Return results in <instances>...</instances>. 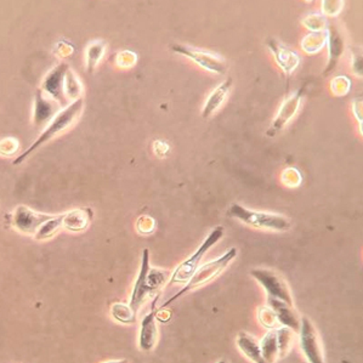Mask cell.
I'll list each match as a JSON object with an SVG mask.
<instances>
[{
	"label": "cell",
	"instance_id": "cell-29",
	"mask_svg": "<svg viewBox=\"0 0 363 363\" xmlns=\"http://www.w3.org/2000/svg\"><path fill=\"white\" fill-rule=\"evenodd\" d=\"M259 322L263 325L264 327H266L268 329H277L279 327V321H277V317L274 314V310L270 307V306H263L259 309Z\"/></svg>",
	"mask_w": 363,
	"mask_h": 363
},
{
	"label": "cell",
	"instance_id": "cell-36",
	"mask_svg": "<svg viewBox=\"0 0 363 363\" xmlns=\"http://www.w3.org/2000/svg\"><path fill=\"white\" fill-rule=\"evenodd\" d=\"M153 150L159 158L167 157L170 153V146H169L168 142L164 141V140H156L153 142Z\"/></svg>",
	"mask_w": 363,
	"mask_h": 363
},
{
	"label": "cell",
	"instance_id": "cell-1",
	"mask_svg": "<svg viewBox=\"0 0 363 363\" xmlns=\"http://www.w3.org/2000/svg\"><path fill=\"white\" fill-rule=\"evenodd\" d=\"M83 106H84L83 99H78V100L73 101L69 105L66 106L62 110H60L58 115L50 121L49 126L45 128V130L40 134V137L32 143L31 148H27L25 152L16 158L14 164L17 165V164L23 163L27 158L31 156L32 153L36 152L37 150H39V148H42L43 145H45L47 142L53 140L54 137H58V134H61L63 130H66L67 128L72 126L75 119L80 116V113L83 110Z\"/></svg>",
	"mask_w": 363,
	"mask_h": 363
},
{
	"label": "cell",
	"instance_id": "cell-15",
	"mask_svg": "<svg viewBox=\"0 0 363 363\" xmlns=\"http://www.w3.org/2000/svg\"><path fill=\"white\" fill-rule=\"evenodd\" d=\"M232 86H233V79L231 77L222 82L220 85H218L214 91L209 95V97L205 101L204 107L202 110V117L203 118H209L215 113L216 110L220 108L222 104L226 101L227 96L231 91Z\"/></svg>",
	"mask_w": 363,
	"mask_h": 363
},
{
	"label": "cell",
	"instance_id": "cell-25",
	"mask_svg": "<svg viewBox=\"0 0 363 363\" xmlns=\"http://www.w3.org/2000/svg\"><path fill=\"white\" fill-rule=\"evenodd\" d=\"M110 314L116 321L124 323V325H130L137 321V314L132 311L130 305H126V304H121V303L113 304L110 307Z\"/></svg>",
	"mask_w": 363,
	"mask_h": 363
},
{
	"label": "cell",
	"instance_id": "cell-14",
	"mask_svg": "<svg viewBox=\"0 0 363 363\" xmlns=\"http://www.w3.org/2000/svg\"><path fill=\"white\" fill-rule=\"evenodd\" d=\"M58 105L53 99H47L42 90H38L34 100V124L42 126L44 123L51 121L58 115Z\"/></svg>",
	"mask_w": 363,
	"mask_h": 363
},
{
	"label": "cell",
	"instance_id": "cell-37",
	"mask_svg": "<svg viewBox=\"0 0 363 363\" xmlns=\"http://www.w3.org/2000/svg\"><path fill=\"white\" fill-rule=\"evenodd\" d=\"M353 113L360 124H362V96L356 97L353 102Z\"/></svg>",
	"mask_w": 363,
	"mask_h": 363
},
{
	"label": "cell",
	"instance_id": "cell-11",
	"mask_svg": "<svg viewBox=\"0 0 363 363\" xmlns=\"http://www.w3.org/2000/svg\"><path fill=\"white\" fill-rule=\"evenodd\" d=\"M266 45L268 50L274 55L279 69H282L287 75L294 73L301 62L299 55L274 38H268Z\"/></svg>",
	"mask_w": 363,
	"mask_h": 363
},
{
	"label": "cell",
	"instance_id": "cell-3",
	"mask_svg": "<svg viewBox=\"0 0 363 363\" xmlns=\"http://www.w3.org/2000/svg\"><path fill=\"white\" fill-rule=\"evenodd\" d=\"M229 215L241 221L248 226L255 227L260 230L285 232L292 227V222L285 216L265 213V211H252L238 203H232L229 209Z\"/></svg>",
	"mask_w": 363,
	"mask_h": 363
},
{
	"label": "cell",
	"instance_id": "cell-6",
	"mask_svg": "<svg viewBox=\"0 0 363 363\" xmlns=\"http://www.w3.org/2000/svg\"><path fill=\"white\" fill-rule=\"evenodd\" d=\"M250 274L263 285L264 290L268 293V298L281 300L288 305H293L290 287L279 274L266 268H255L250 271Z\"/></svg>",
	"mask_w": 363,
	"mask_h": 363
},
{
	"label": "cell",
	"instance_id": "cell-21",
	"mask_svg": "<svg viewBox=\"0 0 363 363\" xmlns=\"http://www.w3.org/2000/svg\"><path fill=\"white\" fill-rule=\"evenodd\" d=\"M327 39H328V33L326 32H310L309 34H306L305 37L303 38V40L300 43L301 49L304 50V53L317 54L321 51L323 47L327 45Z\"/></svg>",
	"mask_w": 363,
	"mask_h": 363
},
{
	"label": "cell",
	"instance_id": "cell-34",
	"mask_svg": "<svg viewBox=\"0 0 363 363\" xmlns=\"http://www.w3.org/2000/svg\"><path fill=\"white\" fill-rule=\"evenodd\" d=\"M137 61V54L132 53V51H121V53L118 54V56L116 58V62L119 67H123V69H129V67H132Z\"/></svg>",
	"mask_w": 363,
	"mask_h": 363
},
{
	"label": "cell",
	"instance_id": "cell-38",
	"mask_svg": "<svg viewBox=\"0 0 363 363\" xmlns=\"http://www.w3.org/2000/svg\"><path fill=\"white\" fill-rule=\"evenodd\" d=\"M104 363H126V361H110V362Z\"/></svg>",
	"mask_w": 363,
	"mask_h": 363
},
{
	"label": "cell",
	"instance_id": "cell-30",
	"mask_svg": "<svg viewBox=\"0 0 363 363\" xmlns=\"http://www.w3.org/2000/svg\"><path fill=\"white\" fill-rule=\"evenodd\" d=\"M351 89V79L347 75H339L331 80V90L336 96H345Z\"/></svg>",
	"mask_w": 363,
	"mask_h": 363
},
{
	"label": "cell",
	"instance_id": "cell-8",
	"mask_svg": "<svg viewBox=\"0 0 363 363\" xmlns=\"http://www.w3.org/2000/svg\"><path fill=\"white\" fill-rule=\"evenodd\" d=\"M303 95H304V89H300L295 94L290 96L287 100L284 101L282 106L279 107L277 116L274 117V121H272L271 126L268 128V132H266L268 137H276L294 118L295 115L299 110Z\"/></svg>",
	"mask_w": 363,
	"mask_h": 363
},
{
	"label": "cell",
	"instance_id": "cell-39",
	"mask_svg": "<svg viewBox=\"0 0 363 363\" xmlns=\"http://www.w3.org/2000/svg\"><path fill=\"white\" fill-rule=\"evenodd\" d=\"M218 363H227L226 361H219Z\"/></svg>",
	"mask_w": 363,
	"mask_h": 363
},
{
	"label": "cell",
	"instance_id": "cell-35",
	"mask_svg": "<svg viewBox=\"0 0 363 363\" xmlns=\"http://www.w3.org/2000/svg\"><path fill=\"white\" fill-rule=\"evenodd\" d=\"M351 69L353 73L362 77V53L360 47H351Z\"/></svg>",
	"mask_w": 363,
	"mask_h": 363
},
{
	"label": "cell",
	"instance_id": "cell-19",
	"mask_svg": "<svg viewBox=\"0 0 363 363\" xmlns=\"http://www.w3.org/2000/svg\"><path fill=\"white\" fill-rule=\"evenodd\" d=\"M237 345L253 362L266 363L261 355L260 344L255 340V338L250 337L247 333H239V336L237 337Z\"/></svg>",
	"mask_w": 363,
	"mask_h": 363
},
{
	"label": "cell",
	"instance_id": "cell-28",
	"mask_svg": "<svg viewBox=\"0 0 363 363\" xmlns=\"http://www.w3.org/2000/svg\"><path fill=\"white\" fill-rule=\"evenodd\" d=\"M304 26L310 32H326L328 30V22L327 19L322 14H311L306 16L303 20Z\"/></svg>",
	"mask_w": 363,
	"mask_h": 363
},
{
	"label": "cell",
	"instance_id": "cell-32",
	"mask_svg": "<svg viewBox=\"0 0 363 363\" xmlns=\"http://www.w3.org/2000/svg\"><path fill=\"white\" fill-rule=\"evenodd\" d=\"M342 6H344V1H340V0H325L322 1V15L336 17L340 14Z\"/></svg>",
	"mask_w": 363,
	"mask_h": 363
},
{
	"label": "cell",
	"instance_id": "cell-18",
	"mask_svg": "<svg viewBox=\"0 0 363 363\" xmlns=\"http://www.w3.org/2000/svg\"><path fill=\"white\" fill-rule=\"evenodd\" d=\"M93 219V211L89 208H79L62 214V227L69 231H84Z\"/></svg>",
	"mask_w": 363,
	"mask_h": 363
},
{
	"label": "cell",
	"instance_id": "cell-24",
	"mask_svg": "<svg viewBox=\"0 0 363 363\" xmlns=\"http://www.w3.org/2000/svg\"><path fill=\"white\" fill-rule=\"evenodd\" d=\"M62 226V215L53 216L51 219L45 221L40 227L38 229L37 232L34 233L36 239L43 241V239H47L54 235H56V232L60 230V227Z\"/></svg>",
	"mask_w": 363,
	"mask_h": 363
},
{
	"label": "cell",
	"instance_id": "cell-7",
	"mask_svg": "<svg viewBox=\"0 0 363 363\" xmlns=\"http://www.w3.org/2000/svg\"><path fill=\"white\" fill-rule=\"evenodd\" d=\"M300 349L309 363H325L321 340L312 322L307 317L300 318Z\"/></svg>",
	"mask_w": 363,
	"mask_h": 363
},
{
	"label": "cell",
	"instance_id": "cell-20",
	"mask_svg": "<svg viewBox=\"0 0 363 363\" xmlns=\"http://www.w3.org/2000/svg\"><path fill=\"white\" fill-rule=\"evenodd\" d=\"M260 350L261 355L266 363H274L279 356V342H277V331L271 329L268 334L263 338L260 342Z\"/></svg>",
	"mask_w": 363,
	"mask_h": 363
},
{
	"label": "cell",
	"instance_id": "cell-9",
	"mask_svg": "<svg viewBox=\"0 0 363 363\" xmlns=\"http://www.w3.org/2000/svg\"><path fill=\"white\" fill-rule=\"evenodd\" d=\"M69 67L67 63H60L56 67H54L47 77L44 79L42 84L43 93H47L50 99L56 101L58 105H67L66 96H65V78Z\"/></svg>",
	"mask_w": 363,
	"mask_h": 363
},
{
	"label": "cell",
	"instance_id": "cell-5",
	"mask_svg": "<svg viewBox=\"0 0 363 363\" xmlns=\"http://www.w3.org/2000/svg\"><path fill=\"white\" fill-rule=\"evenodd\" d=\"M170 49L174 53L192 60L196 65L200 66V69H205L209 73L218 74V75L226 73V63L215 54L184 45V44H173Z\"/></svg>",
	"mask_w": 363,
	"mask_h": 363
},
{
	"label": "cell",
	"instance_id": "cell-23",
	"mask_svg": "<svg viewBox=\"0 0 363 363\" xmlns=\"http://www.w3.org/2000/svg\"><path fill=\"white\" fill-rule=\"evenodd\" d=\"M82 93H83V85L80 83L78 77L74 74L73 71L69 69L65 78V96L73 102L82 99L80 97Z\"/></svg>",
	"mask_w": 363,
	"mask_h": 363
},
{
	"label": "cell",
	"instance_id": "cell-17",
	"mask_svg": "<svg viewBox=\"0 0 363 363\" xmlns=\"http://www.w3.org/2000/svg\"><path fill=\"white\" fill-rule=\"evenodd\" d=\"M157 311L153 309L143 320L140 329V347L142 351H151L157 342Z\"/></svg>",
	"mask_w": 363,
	"mask_h": 363
},
{
	"label": "cell",
	"instance_id": "cell-33",
	"mask_svg": "<svg viewBox=\"0 0 363 363\" xmlns=\"http://www.w3.org/2000/svg\"><path fill=\"white\" fill-rule=\"evenodd\" d=\"M137 230L140 235H151L156 230V220L152 216H140L137 221Z\"/></svg>",
	"mask_w": 363,
	"mask_h": 363
},
{
	"label": "cell",
	"instance_id": "cell-4",
	"mask_svg": "<svg viewBox=\"0 0 363 363\" xmlns=\"http://www.w3.org/2000/svg\"><path fill=\"white\" fill-rule=\"evenodd\" d=\"M225 235V230L224 227L218 226L213 230V231L208 235L205 238L204 242L200 244V248L197 249V252L194 253L191 257L186 259L185 261L180 264L178 268L174 270L173 274H170L169 279V284H186L189 282V279L194 276L196 270L200 266V260L204 258L207 252L214 247L216 243L220 241L221 238Z\"/></svg>",
	"mask_w": 363,
	"mask_h": 363
},
{
	"label": "cell",
	"instance_id": "cell-22",
	"mask_svg": "<svg viewBox=\"0 0 363 363\" xmlns=\"http://www.w3.org/2000/svg\"><path fill=\"white\" fill-rule=\"evenodd\" d=\"M106 49H107V44L102 40L90 43L89 47L86 49V69L90 73L94 72L97 65L105 56Z\"/></svg>",
	"mask_w": 363,
	"mask_h": 363
},
{
	"label": "cell",
	"instance_id": "cell-16",
	"mask_svg": "<svg viewBox=\"0 0 363 363\" xmlns=\"http://www.w3.org/2000/svg\"><path fill=\"white\" fill-rule=\"evenodd\" d=\"M268 306L276 314L279 325L287 327L292 331H299L300 318L299 316L296 315V312L293 310V305H288L281 300L268 298Z\"/></svg>",
	"mask_w": 363,
	"mask_h": 363
},
{
	"label": "cell",
	"instance_id": "cell-27",
	"mask_svg": "<svg viewBox=\"0 0 363 363\" xmlns=\"http://www.w3.org/2000/svg\"><path fill=\"white\" fill-rule=\"evenodd\" d=\"M277 331V342H279V356L284 358L287 353H290L292 347V342L294 338V331H292L287 327H281L276 329Z\"/></svg>",
	"mask_w": 363,
	"mask_h": 363
},
{
	"label": "cell",
	"instance_id": "cell-10",
	"mask_svg": "<svg viewBox=\"0 0 363 363\" xmlns=\"http://www.w3.org/2000/svg\"><path fill=\"white\" fill-rule=\"evenodd\" d=\"M150 268H150V250L143 249L141 268H140V272L137 276V283L134 285L130 304H129L135 314H137V311L140 310V307L146 301L148 296H152V293H151L148 284V274Z\"/></svg>",
	"mask_w": 363,
	"mask_h": 363
},
{
	"label": "cell",
	"instance_id": "cell-13",
	"mask_svg": "<svg viewBox=\"0 0 363 363\" xmlns=\"http://www.w3.org/2000/svg\"><path fill=\"white\" fill-rule=\"evenodd\" d=\"M328 33V39H327V45H328V61H327L326 69L323 71V75L327 77L334 71L337 67L339 60L345 51V43L342 34L339 33L336 27H328L327 30Z\"/></svg>",
	"mask_w": 363,
	"mask_h": 363
},
{
	"label": "cell",
	"instance_id": "cell-2",
	"mask_svg": "<svg viewBox=\"0 0 363 363\" xmlns=\"http://www.w3.org/2000/svg\"><path fill=\"white\" fill-rule=\"evenodd\" d=\"M236 248H231V249H229V250H227L222 257H220V258L216 259V260H213V261H209V263L204 264V265H202L200 268L196 270L195 274H194V276L189 279V282L185 284L184 288L179 290V292L176 293V295H174L170 299L167 300L163 305L161 306V307H158L157 310H164L165 307L172 305L174 301H176V300L181 298V296L187 294L191 290H197V288H200L202 285H204V284L208 283V282H211L213 279H216V277H218V276H219V274H220L221 272L229 266V264L231 263L232 260L236 258Z\"/></svg>",
	"mask_w": 363,
	"mask_h": 363
},
{
	"label": "cell",
	"instance_id": "cell-26",
	"mask_svg": "<svg viewBox=\"0 0 363 363\" xmlns=\"http://www.w3.org/2000/svg\"><path fill=\"white\" fill-rule=\"evenodd\" d=\"M168 279H170L168 271H164L161 268H150L148 274V284L152 295L163 287Z\"/></svg>",
	"mask_w": 363,
	"mask_h": 363
},
{
	"label": "cell",
	"instance_id": "cell-31",
	"mask_svg": "<svg viewBox=\"0 0 363 363\" xmlns=\"http://www.w3.org/2000/svg\"><path fill=\"white\" fill-rule=\"evenodd\" d=\"M281 180L284 186L290 187V189H296L301 184L303 176L298 169L287 168L284 169L283 173L281 175Z\"/></svg>",
	"mask_w": 363,
	"mask_h": 363
},
{
	"label": "cell",
	"instance_id": "cell-12",
	"mask_svg": "<svg viewBox=\"0 0 363 363\" xmlns=\"http://www.w3.org/2000/svg\"><path fill=\"white\" fill-rule=\"evenodd\" d=\"M51 218L53 216L47 215V214H39V213H36L30 208H27L25 205H20L16 208L14 216H12V222H14V226L19 231L34 235L40 225H43L45 221L51 219Z\"/></svg>",
	"mask_w": 363,
	"mask_h": 363
}]
</instances>
